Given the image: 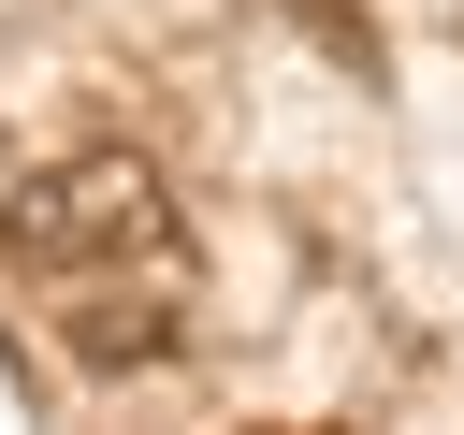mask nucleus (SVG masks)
Wrapping results in <instances>:
<instances>
[{
	"label": "nucleus",
	"mask_w": 464,
	"mask_h": 435,
	"mask_svg": "<svg viewBox=\"0 0 464 435\" xmlns=\"http://www.w3.org/2000/svg\"><path fill=\"white\" fill-rule=\"evenodd\" d=\"M58 348H72L87 377H130V362H160V348H174V276H145V290H130V261H102V276H87V304L58 319Z\"/></svg>",
	"instance_id": "f03ea898"
},
{
	"label": "nucleus",
	"mask_w": 464,
	"mask_h": 435,
	"mask_svg": "<svg viewBox=\"0 0 464 435\" xmlns=\"http://www.w3.org/2000/svg\"><path fill=\"white\" fill-rule=\"evenodd\" d=\"M0 246H14L29 276L174 261V203H160V174H145L130 145H87V160H58V174H29V188L0 203Z\"/></svg>",
	"instance_id": "f257e3e1"
}]
</instances>
